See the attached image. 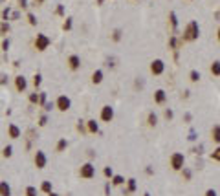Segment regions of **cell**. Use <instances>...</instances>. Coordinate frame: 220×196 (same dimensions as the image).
<instances>
[{
    "mask_svg": "<svg viewBox=\"0 0 220 196\" xmlns=\"http://www.w3.org/2000/svg\"><path fill=\"white\" fill-rule=\"evenodd\" d=\"M171 161H172V167H174V169H180V167L183 165V156H182V154H174Z\"/></svg>",
    "mask_w": 220,
    "mask_h": 196,
    "instance_id": "cell-1",
    "label": "cell"
},
{
    "mask_svg": "<svg viewBox=\"0 0 220 196\" xmlns=\"http://www.w3.org/2000/svg\"><path fill=\"white\" fill-rule=\"evenodd\" d=\"M196 35H198V26H196L194 22H191L189 28H187V37H189V39H194Z\"/></svg>",
    "mask_w": 220,
    "mask_h": 196,
    "instance_id": "cell-2",
    "label": "cell"
},
{
    "mask_svg": "<svg viewBox=\"0 0 220 196\" xmlns=\"http://www.w3.org/2000/svg\"><path fill=\"white\" fill-rule=\"evenodd\" d=\"M162 70H163V62H162V61L152 62V72H154V73H160Z\"/></svg>",
    "mask_w": 220,
    "mask_h": 196,
    "instance_id": "cell-3",
    "label": "cell"
},
{
    "mask_svg": "<svg viewBox=\"0 0 220 196\" xmlns=\"http://www.w3.org/2000/svg\"><path fill=\"white\" fill-rule=\"evenodd\" d=\"M92 174H94V169H92V165H85V169H83V176L90 178Z\"/></svg>",
    "mask_w": 220,
    "mask_h": 196,
    "instance_id": "cell-4",
    "label": "cell"
},
{
    "mask_svg": "<svg viewBox=\"0 0 220 196\" xmlns=\"http://www.w3.org/2000/svg\"><path fill=\"white\" fill-rule=\"evenodd\" d=\"M112 117V108L110 106H105V110H103V119H110Z\"/></svg>",
    "mask_w": 220,
    "mask_h": 196,
    "instance_id": "cell-5",
    "label": "cell"
},
{
    "mask_svg": "<svg viewBox=\"0 0 220 196\" xmlns=\"http://www.w3.org/2000/svg\"><path fill=\"white\" fill-rule=\"evenodd\" d=\"M213 139H215V141H220V127H215V130H213Z\"/></svg>",
    "mask_w": 220,
    "mask_h": 196,
    "instance_id": "cell-6",
    "label": "cell"
},
{
    "mask_svg": "<svg viewBox=\"0 0 220 196\" xmlns=\"http://www.w3.org/2000/svg\"><path fill=\"white\" fill-rule=\"evenodd\" d=\"M165 99V95H163V92L160 90V92H156V101H158V103H162Z\"/></svg>",
    "mask_w": 220,
    "mask_h": 196,
    "instance_id": "cell-7",
    "label": "cell"
},
{
    "mask_svg": "<svg viewBox=\"0 0 220 196\" xmlns=\"http://www.w3.org/2000/svg\"><path fill=\"white\" fill-rule=\"evenodd\" d=\"M211 70H213V73H216V75H218V73H220V62H215Z\"/></svg>",
    "mask_w": 220,
    "mask_h": 196,
    "instance_id": "cell-8",
    "label": "cell"
},
{
    "mask_svg": "<svg viewBox=\"0 0 220 196\" xmlns=\"http://www.w3.org/2000/svg\"><path fill=\"white\" fill-rule=\"evenodd\" d=\"M213 158H215V159H220V148H216V150L213 152Z\"/></svg>",
    "mask_w": 220,
    "mask_h": 196,
    "instance_id": "cell-9",
    "label": "cell"
},
{
    "mask_svg": "<svg viewBox=\"0 0 220 196\" xmlns=\"http://www.w3.org/2000/svg\"><path fill=\"white\" fill-rule=\"evenodd\" d=\"M114 183H116V185L123 183V178H121V176H116V178H114Z\"/></svg>",
    "mask_w": 220,
    "mask_h": 196,
    "instance_id": "cell-10",
    "label": "cell"
},
{
    "mask_svg": "<svg viewBox=\"0 0 220 196\" xmlns=\"http://www.w3.org/2000/svg\"><path fill=\"white\" fill-rule=\"evenodd\" d=\"M191 79H193V81H198V79H200V75H198L196 72H193V73H191Z\"/></svg>",
    "mask_w": 220,
    "mask_h": 196,
    "instance_id": "cell-11",
    "label": "cell"
},
{
    "mask_svg": "<svg viewBox=\"0 0 220 196\" xmlns=\"http://www.w3.org/2000/svg\"><path fill=\"white\" fill-rule=\"evenodd\" d=\"M205 196H216V192H215V191H213V189H209V191H207V192H205Z\"/></svg>",
    "mask_w": 220,
    "mask_h": 196,
    "instance_id": "cell-12",
    "label": "cell"
},
{
    "mask_svg": "<svg viewBox=\"0 0 220 196\" xmlns=\"http://www.w3.org/2000/svg\"><path fill=\"white\" fill-rule=\"evenodd\" d=\"M94 81L99 83V81H101V73H96V75H94Z\"/></svg>",
    "mask_w": 220,
    "mask_h": 196,
    "instance_id": "cell-13",
    "label": "cell"
},
{
    "mask_svg": "<svg viewBox=\"0 0 220 196\" xmlns=\"http://www.w3.org/2000/svg\"><path fill=\"white\" fill-rule=\"evenodd\" d=\"M129 187H130V191H134V189H136V183H134V180H130V183H129Z\"/></svg>",
    "mask_w": 220,
    "mask_h": 196,
    "instance_id": "cell-14",
    "label": "cell"
},
{
    "mask_svg": "<svg viewBox=\"0 0 220 196\" xmlns=\"http://www.w3.org/2000/svg\"><path fill=\"white\" fill-rule=\"evenodd\" d=\"M105 174H107V176H112V169H105Z\"/></svg>",
    "mask_w": 220,
    "mask_h": 196,
    "instance_id": "cell-15",
    "label": "cell"
}]
</instances>
